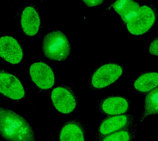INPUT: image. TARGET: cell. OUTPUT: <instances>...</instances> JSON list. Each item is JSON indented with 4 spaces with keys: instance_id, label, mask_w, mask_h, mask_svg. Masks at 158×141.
Here are the masks:
<instances>
[{
    "instance_id": "obj_1",
    "label": "cell",
    "mask_w": 158,
    "mask_h": 141,
    "mask_svg": "<svg viewBox=\"0 0 158 141\" xmlns=\"http://www.w3.org/2000/svg\"><path fill=\"white\" fill-rule=\"evenodd\" d=\"M0 129L7 141H36L33 127L24 117L12 110L0 108Z\"/></svg>"
},
{
    "instance_id": "obj_2",
    "label": "cell",
    "mask_w": 158,
    "mask_h": 141,
    "mask_svg": "<svg viewBox=\"0 0 158 141\" xmlns=\"http://www.w3.org/2000/svg\"><path fill=\"white\" fill-rule=\"evenodd\" d=\"M71 50V44L67 37L61 31L49 32L43 38L42 51L44 56L50 60L64 61L70 55Z\"/></svg>"
},
{
    "instance_id": "obj_3",
    "label": "cell",
    "mask_w": 158,
    "mask_h": 141,
    "mask_svg": "<svg viewBox=\"0 0 158 141\" xmlns=\"http://www.w3.org/2000/svg\"><path fill=\"white\" fill-rule=\"evenodd\" d=\"M158 11V7L154 3L140 7L135 16L126 24L128 32L135 36L149 32L156 23Z\"/></svg>"
},
{
    "instance_id": "obj_4",
    "label": "cell",
    "mask_w": 158,
    "mask_h": 141,
    "mask_svg": "<svg viewBox=\"0 0 158 141\" xmlns=\"http://www.w3.org/2000/svg\"><path fill=\"white\" fill-rule=\"evenodd\" d=\"M122 64L114 62L105 63L96 68L90 78L91 89L101 90L117 81L123 74Z\"/></svg>"
},
{
    "instance_id": "obj_5",
    "label": "cell",
    "mask_w": 158,
    "mask_h": 141,
    "mask_svg": "<svg viewBox=\"0 0 158 141\" xmlns=\"http://www.w3.org/2000/svg\"><path fill=\"white\" fill-rule=\"evenodd\" d=\"M51 98L56 109L60 113L69 115L77 106L78 99L72 88L67 85H60L52 91Z\"/></svg>"
},
{
    "instance_id": "obj_6",
    "label": "cell",
    "mask_w": 158,
    "mask_h": 141,
    "mask_svg": "<svg viewBox=\"0 0 158 141\" xmlns=\"http://www.w3.org/2000/svg\"><path fill=\"white\" fill-rule=\"evenodd\" d=\"M137 116L133 114H124L108 116L99 125L94 141H98L102 137L113 132L135 125Z\"/></svg>"
},
{
    "instance_id": "obj_7",
    "label": "cell",
    "mask_w": 158,
    "mask_h": 141,
    "mask_svg": "<svg viewBox=\"0 0 158 141\" xmlns=\"http://www.w3.org/2000/svg\"><path fill=\"white\" fill-rule=\"evenodd\" d=\"M29 74L33 83L40 90H49L54 86L55 76L54 70L45 62L33 63L30 66Z\"/></svg>"
},
{
    "instance_id": "obj_8",
    "label": "cell",
    "mask_w": 158,
    "mask_h": 141,
    "mask_svg": "<svg viewBox=\"0 0 158 141\" xmlns=\"http://www.w3.org/2000/svg\"><path fill=\"white\" fill-rule=\"evenodd\" d=\"M0 92L6 97L18 101L26 96L22 82L13 74L1 69L0 73Z\"/></svg>"
},
{
    "instance_id": "obj_9",
    "label": "cell",
    "mask_w": 158,
    "mask_h": 141,
    "mask_svg": "<svg viewBox=\"0 0 158 141\" xmlns=\"http://www.w3.org/2000/svg\"><path fill=\"white\" fill-rule=\"evenodd\" d=\"M1 57L12 64H19L23 58V49L20 43L14 37L4 36L0 39Z\"/></svg>"
},
{
    "instance_id": "obj_10",
    "label": "cell",
    "mask_w": 158,
    "mask_h": 141,
    "mask_svg": "<svg viewBox=\"0 0 158 141\" xmlns=\"http://www.w3.org/2000/svg\"><path fill=\"white\" fill-rule=\"evenodd\" d=\"M131 106V102L127 98L120 96H111L100 100L98 109L103 114L117 116L129 112Z\"/></svg>"
},
{
    "instance_id": "obj_11",
    "label": "cell",
    "mask_w": 158,
    "mask_h": 141,
    "mask_svg": "<svg viewBox=\"0 0 158 141\" xmlns=\"http://www.w3.org/2000/svg\"><path fill=\"white\" fill-rule=\"evenodd\" d=\"M85 141V125L78 120L72 119L67 121L60 127L57 141Z\"/></svg>"
},
{
    "instance_id": "obj_12",
    "label": "cell",
    "mask_w": 158,
    "mask_h": 141,
    "mask_svg": "<svg viewBox=\"0 0 158 141\" xmlns=\"http://www.w3.org/2000/svg\"><path fill=\"white\" fill-rule=\"evenodd\" d=\"M20 24L22 30L26 35L33 36L38 33L41 21L35 6L28 5L23 9L21 14Z\"/></svg>"
},
{
    "instance_id": "obj_13",
    "label": "cell",
    "mask_w": 158,
    "mask_h": 141,
    "mask_svg": "<svg viewBox=\"0 0 158 141\" xmlns=\"http://www.w3.org/2000/svg\"><path fill=\"white\" fill-rule=\"evenodd\" d=\"M133 86L138 93L148 94L158 87V71L145 72L139 74L133 82Z\"/></svg>"
},
{
    "instance_id": "obj_14",
    "label": "cell",
    "mask_w": 158,
    "mask_h": 141,
    "mask_svg": "<svg viewBox=\"0 0 158 141\" xmlns=\"http://www.w3.org/2000/svg\"><path fill=\"white\" fill-rule=\"evenodd\" d=\"M111 7L126 25L135 16L140 7L139 3L134 0H116Z\"/></svg>"
},
{
    "instance_id": "obj_15",
    "label": "cell",
    "mask_w": 158,
    "mask_h": 141,
    "mask_svg": "<svg viewBox=\"0 0 158 141\" xmlns=\"http://www.w3.org/2000/svg\"><path fill=\"white\" fill-rule=\"evenodd\" d=\"M158 114V87L149 92L144 99V109L138 122L141 123L149 116Z\"/></svg>"
},
{
    "instance_id": "obj_16",
    "label": "cell",
    "mask_w": 158,
    "mask_h": 141,
    "mask_svg": "<svg viewBox=\"0 0 158 141\" xmlns=\"http://www.w3.org/2000/svg\"><path fill=\"white\" fill-rule=\"evenodd\" d=\"M136 125L113 132L98 141H133L137 135Z\"/></svg>"
},
{
    "instance_id": "obj_17",
    "label": "cell",
    "mask_w": 158,
    "mask_h": 141,
    "mask_svg": "<svg viewBox=\"0 0 158 141\" xmlns=\"http://www.w3.org/2000/svg\"><path fill=\"white\" fill-rule=\"evenodd\" d=\"M149 52L152 55L158 56V33L153 38L150 43Z\"/></svg>"
},
{
    "instance_id": "obj_18",
    "label": "cell",
    "mask_w": 158,
    "mask_h": 141,
    "mask_svg": "<svg viewBox=\"0 0 158 141\" xmlns=\"http://www.w3.org/2000/svg\"><path fill=\"white\" fill-rule=\"evenodd\" d=\"M88 7H95L103 3L105 0H81Z\"/></svg>"
}]
</instances>
